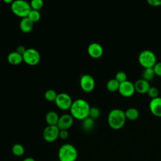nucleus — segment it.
<instances>
[{"mask_svg": "<svg viewBox=\"0 0 161 161\" xmlns=\"http://www.w3.org/2000/svg\"><path fill=\"white\" fill-rule=\"evenodd\" d=\"M91 107L89 103L83 99H78L72 102L70 108V114L74 118L84 120L89 117Z\"/></svg>", "mask_w": 161, "mask_h": 161, "instance_id": "1", "label": "nucleus"}, {"mask_svg": "<svg viewBox=\"0 0 161 161\" xmlns=\"http://www.w3.org/2000/svg\"><path fill=\"white\" fill-rule=\"evenodd\" d=\"M126 119V118L124 111L120 109H114L108 114V122L111 128L118 130L124 126Z\"/></svg>", "mask_w": 161, "mask_h": 161, "instance_id": "2", "label": "nucleus"}, {"mask_svg": "<svg viewBox=\"0 0 161 161\" xmlns=\"http://www.w3.org/2000/svg\"><path fill=\"white\" fill-rule=\"evenodd\" d=\"M58 156L60 161H75L77 157V151L72 145L64 144L58 150Z\"/></svg>", "mask_w": 161, "mask_h": 161, "instance_id": "3", "label": "nucleus"}, {"mask_svg": "<svg viewBox=\"0 0 161 161\" xmlns=\"http://www.w3.org/2000/svg\"><path fill=\"white\" fill-rule=\"evenodd\" d=\"M11 8L14 14L22 18L27 17L31 10L30 4L24 0H16L13 1L11 4Z\"/></svg>", "mask_w": 161, "mask_h": 161, "instance_id": "4", "label": "nucleus"}, {"mask_svg": "<svg viewBox=\"0 0 161 161\" xmlns=\"http://www.w3.org/2000/svg\"><path fill=\"white\" fill-rule=\"evenodd\" d=\"M138 61L140 65L145 69L153 68L157 63V57L152 51L150 50H144L140 53Z\"/></svg>", "mask_w": 161, "mask_h": 161, "instance_id": "5", "label": "nucleus"}, {"mask_svg": "<svg viewBox=\"0 0 161 161\" xmlns=\"http://www.w3.org/2000/svg\"><path fill=\"white\" fill-rule=\"evenodd\" d=\"M23 61L30 65H35L40 60L39 52L34 48H28L23 55Z\"/></svg>", "mask_w": 161, "mask_h": 161, "instance_id": "6", "label": "nucleus"}, {"mask_svg": "<svg viewBox=\"0 0 161 161\" xmlns=\"http://www.w3.org/2000/svg\"><path fill=\"white\" fill-rule=\"evenodd\" d=\"M57 106L62 110H67L70 108L72 104V101L70 96L65 92L59 93L57 94L55 101Z\"/></svg>", "mask_w": 161, "mask_h": 161, "instance_id": "7", "label": "nucleus"}, {"mask_svg": "<svg viewBox=\"0 0 161 161\" xmlns=\"http://www.w3.org/2000/svg\"><path fill=\"white\" fill-rule=\"evenodd\" d=\"M59 131L57 126L48 125L43 131V138L46 142H53L58 138Z\"/></svg>", "mask_w": 161, "mask_h": 161, "instance_id": "8", "label": "nucleus"}, {"mask_svg": "<svg viewBox=\"0 0 161 161\" xmlns=\"http://www.w3.org/2000/svg\"><path fill=\"white\" fill-rule=\"evenodd\" d=\"M80 86L84 91L87 92H91L95 86L94 79L91 75H83L80 80Z\"/></svg>", "mask_w": 161, "mask_h": 161, "instance_id": "9", "label": "nucleus"}, {"mask_svg": "<svg viewBox=\"0 0 161 161\" xmlns=\"http://www.w3.org/2000/svg\"><path fill=\"white\" fill-rule=\"evenodd\" d=\"M118 91L124 97H130L135 91L134 84L126 80L119 84Z\"/></svg>", "mask_w": 161, "mask_h": 161, "instance_id": "10", "label": "nucleus"}, {"mask_svg": "<svg viewBox=\"0 0 161 161\" xmlns=\"http://www.w3.org/2000/svg\"><path fill=\"white\" fill-rule=\"evenodd\" d=\"M74 123V118L71 114H64L59 117L58 123L57 125V127L60 130L69 129Z\"/></svg>", "mask_w": 161, "mask_h": 161, "instance_id": "11", "label": "nucleus"}, {"mask_svg": "<svg viewBox=\"0 0 161 161\" xmlns=\"http://www.w3.org/2000/svg\"><path fill=\"white\" fill-rule=\"evenodd\" d=\"M87 52L91 57L97 58L102 56L103 53V48L99 43L94 42L88 46Z\"/></svg>", "mask_w": 161, "mask_h": 161, "instance_id": "12", "label": "nucleus"}, {"mask_svg": "<svg viewBox=\"0 0 161 161\" xmlns=\"http://www.w3.org/2000/svg\"><path fill=\"white\" fill-rule=\"evenodd\" d=\"M149 108L153 114L161 117V97L152 99L149 104Z\"/></svg>", "mask_w": 161, "mask_h": 161, "instance_id": "13", "label": "nucleus"}, {"mask_svg": "<svg viewBox=\"0 0 161 161\" xmlns=\"http://www.w3.org/2000/svg\"><path fill=\"white\" fill-rule=\"evenodd\" d=\"M134 86L135 91L141 94L147 93L149 88L150 87L149 82L143 79L137 80L134 84Z\"/></svg>", "mask_w": 161, "mask_h": 161, "instance_id": "14", "label": "nucleus"}, {"mask_svg": "<svg viewBox=\"0 0 161 161\" xmlns=\"http://www.w3.org/2000/svg\"><path fill=\"white\" fill-rule=\"evenodd\" d=\"M33 23L28 17L21 19L19 23V28L23 32L28 33L31 31L33 28Z\"/></svg>", "mask_w": 161, "mask_h": 161, "instance_id": "15", "label": "nucleus"}, {"mask_svg": "<svg viewBox=\"0 0 161 161\" xmlns=\"http://www.w3.org/2000/svg\"><path fill=\"white\" fill-rule=\"evenodd\" d=\"M58 114L53 111H50L47 113L45 116L46 122L48 123V125L52 126H57L58 119H59Z\"/></svg>", "mask_w": 161, "mask_h": 161, "instance_id": "16", "label": "nucleus"}, {"mask_svg": "<svg viewBox=\"0 0 161 161\" xmlns=\"http://www.w3.org/2000/svg\"><path fill=\"white\" fill-rule=\"evenodd\" d=\"M23 60V56L16 51L11 52L8 55V61L12 65H18Z\"/></svg>", "mask_w": 161, "mask_h": 161, "instance_id": "17", "label": "nucleus"}, {"mask_svg": "<svg viewBox=\"0 0 161 161\" xmlns=\"http://www.w3.org/2000/svg\"><path fill=\"white\" fill-rule=\"evenodd\" d=\"M125 113L126 118L130 120H135L139 116V112L138 109L135 108H130L127 109Z\"/></svg>", "mask_w": 161, "mask_h": 161, "instance_id": "18", "label": "nucleus"}, {"mask_svg": "<svg viewBox=\"0 0 161 161\" xmlns=\"http://www.w3.org/2000/svg\"><path fill=\"white\" fill-rule=\"evenodd\" d=\"M155 75V74L153 68H145L142 72V79L149 82L153 80Z\"/></svg>", "mask_w": 161, "mask_h": 161, "instance_id": "19", "label": "nucleus"}, {"mask_svg": "<svg viewBox=\"0 0 161 161\" xmlns=\"http://www.w3.org/2000/svg\"><path fill=\"white\" fill-rule=\"evenodd\" d=\"M119 82L116 80L115 79H110L106 84V87L108 90L110 92H115L118 91L119 87Z\"/></svg>", "mask_w": 161, "mask_h": 161, "instance_id": "20", "label": "nucleus"}, {"mask_svg": "<svg viewBox=\"0 0 161 161\" xmlns=\"http://www.w3.org/2000/svg\"><path fill=\"white\" fill-rule=\"evenodd\" d=\"M12 152L13 155L20 157L22 156L25 153V148L23 146L19 143H16L12 147Z\"/></svg>", "mask_w": 161, "mask_h": 161, "instance_id": "21", "label": "nucleus"}, {"mask_svg": "<svg viewBox=\"0 0 161 161\" xmlns=\"http://www.w3.org/2000/svg\"><path fill=\"white\" fill-rule=\"evenodd\" d=\"M94 125V119L90 117H87V118L84 119L82 122V126L84 130L86 131L91 130Z\"/></svg>", "mask_w": 161, "mask_h": 161, "instance_id": "22", "label": "nucleus"}, {"mask_svg": "<svg viewBox=\"0 0 161 161\" xmlns=\"http://www.w3.org/2000/svg\"><path fill=\"white\" fill-rule=\"evenodd\" d=\"M33 23L37 22L40 19V14L38 11L31 9L27 16Z\"/></svg>", "mask_w": 161, "mask_h": 161, "instance_id": "23", "label": "nucleus"}, {"mask_svg": "<svg viewBox=\"0 0 161 161\" xmlns=\"http://www.w3.org/2000/svg\"><path fill=\"white\" fill-rule=\"evenodd\" d=\"M57 96V92L53 89H48L45 93V99L50 102L55 101Z\"/></svg>", "mask_w": 161, "mask_h": 161, "instance_id": "24", "label": "nucleus"}, {"mask_svg": "<svg viewBox=\"0 0 161 161\" xmlns=\"http://www.w3.org/2000/svg\"><path fill=\"white\" fill-rule=\"evenodd\" d=\"M30 6L31 9L38 11L43 7V2L42 0H32L30 3Z\"/></svg>", "mask_w": 161, "mask_h": 161, "instance_id": "25", "label": "nucleus"}, {"mask_svg": "<svg viewBox=\"0 0 161 161\" xmlns=\"http://www.w3.org/2000/svg\"><path fill=\"white\" fill-rule=\"evenodd\" d=\"M100 114H101V111L99 108H97L96 107L91 108L90 111H89V117H90L94 119H96V118H99Z\"/></svg>", "mask_w": 161, "mask_h": 161, "instance_id": "26", "label": "nucleus"}, {"mask_svg": "<svg viewBox=\"0 0 161 161\" xmlns=\"http://www.w3.org/2000/svg\"><path fill=\"white\" fill-rule=\"evenodd\" d=\"M126 79H127L126 74L123 71H119L116 74L115 79L118 80L119 83L126 81Z\"/></svg>", "mask_w": 161, "mask_h": 161, "instance_id": "27", "label": "nucleus"}, {"mask_svg": "<svg viewBox=\"0 0 161 161\" xmlns=\"http://www.w3.org/2000/svg\"><path fill=\"white\" fill-rule=\"evenodd\" d=\"M158 90L155 87H150L147 92V94L148 96L152 99L158 97Z\"/></svg>", "mask_w": 161, "mask_h": 161, "instance_id": "28", "label": "nucleus"}, {"mask_svg": "<svg viewBox=\"0 0 161 161\" xmlns=\"http://www.w3.org/2000/svg\"><path fill=\"white\" fill-rule=\"evenodd\" d=\"M153 69L155 75L161 77V62H157Z\"/></svg>", "mask_w": 161, "mask_h": 161, "instance_id": "29", "label": "nucleus"}, {"mask_svg": "<svg viewBox=\"0 0 161 161\" xmlns=\"http://www.w3.org/2000/svg\"><path fill=\"white\" fill-rule=\"evenodd\" d=\"M69 136V132L65 130H61L59 131V136L62 140H65Z\"/></svg>", "mask_w": 161, "mask_h": 161, "instance_id": "30", "label": "nucleus"}, {"mask_svg": "<svg viewBox=\"0 0 161 161\" xmlns=\"http://www.w3.org/2000/svg\"><path fill=\"white\" fill-rule=\"evenodd\" d=\"M147 3L152 6H159L161 5V0H147Z\"/></svg>", "mask_w": 161, "mask_h": 161, "instance_id": "31", "label": "nucleus"}, {"mask_svg": "<svg viewBox=\"0 0 161 161\" xmlns=\"http://www.w3.org/2000/svg\"><path fill=\"white\" fill-rule=\"evenodd\" d=\"M26 50V49L24 47L20 45V46L18 47V48H17V49H16V52H17L18 53H19L20 55H21L23 56V53L25 52Z\"/></svg>", "mask_w": 161, "mask_h": 161, "instance_id": "32", "label": "nucleus"}, {"mask_svg": "<svg viewBox=\"0 0 161 161\" xmlns=\"http://www.w3.org/2000/svg\"><path fill=\"white\" fill-rule=\"evenodd\" d=\"M23 161H35V160L31 157H27V158H25Z\"/></svg>", "mask_w": 161, "mask_h": 161, "instance_id": "33", "label": "nucleus"}, {"mask_svg": "<svg viewBox=\"0 0 161 161\" xmlns=\"http://www.w3.org/2000/svg\"><path fill=\"white\" fill-rule=\"evenodd\" d=\"M4 2H5V3H13V1H12V0H8V1L4 0Z\"/></svg>", "mask_w": 161, "mask_h": 161, "instance_id": "34", "label": "nucleus"}, {"mask_svg": "<svg viewBox=\"0 0 161 161\" xmlns=\"http://www.w3.org/2000/svg\"><path fill=\"white\" fill-rule=\"evenodd\" d=\"M58 161H60V160H58Z\"/></svg>", "mask_w": 161, "mask_h": 161, "instance_id": "35", "label": "nucleus"}]
</instances>
